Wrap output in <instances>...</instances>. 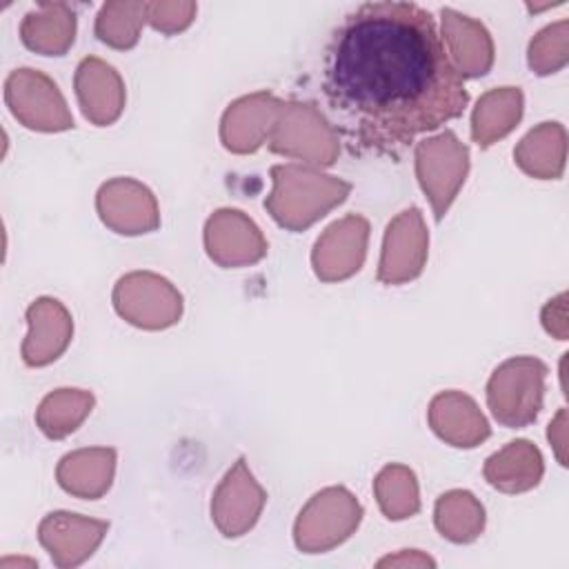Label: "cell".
Listing matches in <instances>:
<instances>
[{
	"mask_svg": "<svg viewBox=\"0 0 569 569\" xmlns=\"http://www.w3.org/2000/svg\"><path fill=\"white\" fill-rule=\"evenodd\" d=\"M322 93L351 153L398 158L420 133L469 104L431 11L416 2H362L333 29Z\"/></svg>",
	"mask_w": 569,
	"mask_h": 569,
	"instance_id": "cell-1",
	"label": "cell"
},
{
	"mask_svg": "<svg viewBox=\"0 0 569 569\" xmlns=\"http://www.w3.org/2000/svg\"><path fill=\"white\" fill-rule=\"evenodd\" d=\"M269 176L273 187L264 198V209L276 224L293 233L316 224L351 193L347 180L309 164H273Z\"/></svg>",
	"mask_w": 569,
	"mask_h": 569,
	"instance_id": "cell-2",
	"label": "cell"
},
{
	"mask_svg": "<svg viewBox=\"0 0 569 569\" xmlns=\"http://www.w3.org/2000/svg\"><path fill=\"white\" fill-rule=\"evenodd\" d=\"M547 365L533 356H513L500 362L487 380V407L498 425L522 429L531 425L545 402Z\"/></svg>",
	"mask_w": 569,
	"mask_h": 569,
	"instance_id": "cell-3",
	"label": "cell"
},
{
	"mask_svg": "<svg viewBox=\"0 0 569 569\" xmlns=\"http://www.w3.org/2000/svg\"><path fill=\"white\" fill-rule=\"evenodd\" d=\"M267 147L309 167H331L340 153V136L313 102L287 100Z\"/></svg>",
	"mask_w": 569,
	"mask_h": 569,
	"instance_id": "cell-4",
	"label": "cell"
},
{
	"mask_svg": "<svg viewBox=\"0 0 569 569\" xmlns=\"http://www.w3.org/2000/svg\"><path fill=\"white\" fill-rule=\"evenodd\" d=\"M416 178L431 204L436 222H442L469 173V147L453 133L440 131L422 138L413 149Z\"/></svg>",
	"mask_w": 569,
	"mask_h": 569,
	"instance_id": "cell-5",
	"label": "cell"
},
{
	"mask_svg": "<svg viewBox=\"0 0 569 569\" xmlns=\"http://www.w3.org/2000/svg\"><path fill=\"white\" fill-rule=\"evenodd\" d=\"M362 513V505L347 487H325L300 509L293 522V542L302 553H325L351 538Z\"/></svg>",
	"mask_w": 569,
	"mask_h": 569,
	"instance_id": "cell-6",
	"label": "cell"
},
{
	"mask_svg": "<svg viewBox=\"0 0 569 569\" xmlns=\"http://www.w3.org/2000/svg\"><path fill=\"white\" fill-rule=\"evenodd\" d=\"M111 302L116 313L147 331H162L180 322L182 318V293L160 273L153 271H129L113 284Z\"/></svg>",
	"mask_w": 569,
	"mask_h": 569,
	"instance_id": "cell-7",
	"label": "cell"
},
{
	"mask_svg": "<svg viewBox=\"0 0 569 569\" xmlns=\"http://www.w3.org/2000/svg\"><path fill=\"white\" fill-rule=\"evenodd\" d=\"M4 104L31 131L58 133L73 129V116L58 84L31 67L13 69L4 80Z\"/></svg>",
	"mask_w": 569,
	"mask_h": 569,
	"instance_id": "cell-8",
	"label": "cell"
},
{
	"mask_svg": "<svg viewBox=\"0 0 569 569\" xmlns=\"http://www.w3.org/2000/svg\"><path fill=\"white\" fill-rule=\"evenodd\" d=\"M429 256V231L418 207H409L389 220L382 238L376 278L382 284H405L416 280Z\"/></svg>",
	"mask_w": 569,
	"mask_h": 569,
	"instance_id": "cell-9",
	"label": "cell"
},
{
	"mask_svg": "<svg viewBox=\"0 0 569 569\" xmlns=\"http://www.w3.org/2000/svg\"><path fill=\"white\" fill-rule=\"evenodd\" d=\"M202 242L209 260L222 269L251 267L269 251L260 227L244 211L231 207H222L207 218Z\"/></svg>",
	"mask_w": 569,
	"mask_h": 569,
	"instance_id": "cell-10",
	"label": "cell"
},
{
	"mask_svg": "<svg viewBox=\"0 0 569 569\" xmlns=\"http://www.w3.org/2000/svg\"><path fill=\"white\" fill-rule=\"evenodd\" d=\"M96 211L100 222L120 236H142L160 227V207L153 191L129 176L100 184Z\"/></svg>",
	"mask_w": 569,
	"mask_h": 569,
	"instance_id": "cell-11",
	"label": "cell"
},
{
	"mask_svg": "<svg viewBox=\"0 0 569 569\" xmlns=\"http://www.w3.org/2000/svg\"><path fill=\"white\" fill-rule=\"evenodd\" d=\"M267 491L240 456L222 476L211 496V520L224 538H240L258 522Z\"/></svg>",
	"mask_w": 569,
	"mask_h": 569,
	"instance_id": "cell-12",
	"label": "cell"
},
{
	"mask_svg": "<svg viewBox=\"0 0 569 569\" xmlns=\"http://www.w3.org/2000/svg\"><path fill=\"white\" fill-rule=\"evenodd\" d=\"M369 220L360 213H349L333 220L313 242L311 269L322 282H340L356 276L367 258Z\"/></svg>",
	"mask_w": 569,
	"mask_h": 569,
	"instance_id": "cell-13",
	"label": "cell"
},
{
	"mask_svg": "<svg viewBox=\"0 0 569 569\" xmlns=\"http://www.w3.org/2000/svg\"><path fill=\"white\" fill-rule=\"evenodd\" d=\"M282 104L284 100L271 91H256L229 102L220 118L222 147L238 156L256 153L269 142Z\"/></svg>",
	"mask_w": 569,
	"mask_h": 569,
	"instance_id": "cell-14",
	"label": "cell"
},
{
	"mask_svg": "<svg viewBox=\"0 0 569 569\" xmlns=\"http://www.w3.org/2000/svg\"><path fill=\"white\" fill-rule=\"evenodd\" d=\"M109 531L107 520L73 511H49L38 525V540L60 569L82 565L100 547Z\"/></svg>",
	"mask_w": 569,
	"mask_h": 569,
	"instance_id": "cell-15",
	"label": "cell"
},
{
	"mask_svg": "<svg viewBox=\"0 0 569 569\" xmlns=\"http://www.w3.org/2000/svg\"><path fill=\"white\" fill-rule=\"evenodd\" d=\"M27 336L22 340V362L27 367H47L56 362L73 338V318L69 309L51 296H40L27 307Z\"/></svg>",
	"mask_w": 569,
	"mask_h": 569,
	"instance_id": "cell-16",
	"label": "cell"
},
{
	"mask_svg": "<svg viewBox=\"0 0 569 569\" xmlns=\"http://www.w3.org/2000/svg\"><path fill=\"white\" fill-rule=\"evenodd\" d=\"M73 89L82 116L96 127L113 124L127 102L124 80L102 58L87 56L78 62L73 76Z\"/></svg>",
	"mask_w": 569,
	"mask_h": 569,
	"instance_id": "cell-17",
	"label": "cell"
},
{
	"mask_svg": "<svg viewBox=\"0 0 569 569\" xmlns=\"http://www.w3.org/2000/svg\"><path fill=\"white\" fill-rule=\"evenodd\" d=\"M440 40L445 44V51L453 69L462 80L480 78L491 71L496 49H493L491 33L480 20L465 16L451 7H442Z\"/></svg>",
	"mask_w": 569,
	"mask_h": 569,
	"instance_id": "cell-18",
	"label": "cell"
},
{
	"mask_svg": "<svg viewBox=\"0 0 569 569\" xmlns=\"http://www.w3.org/2000/svg\"><path fill=\"white\" fill-rule=\"evenodd\" d=\"M431 431L456 449H473L491 436V427L476 400L458 389L440 391L427 409Z\"/></svg>",
	"mask_w": 569,
	"mask_h": 569,
	"instance_id": "cell-19",
	"label": "cell"
},
{
	"mask_svg": "<svg viewBox=\"0 0 569 569\" xmlns=\"http://www.w3.org/2000/svg\"><path fill=\"white\" fill-rule=\"evenodd\" d=\"M113 447H84L69 451L56 467V480L62 491L82 500L102 498L116 476Z\"/></svg>",
	"mask_w": 569,
	"mask_h": 569,
	"instance_id": "cell-20",
	"label": "cell"
},
{
	"mask_svg": "<svg viewBox=\"0 0 569 569\" xmlns=\"http://www.w3.org/2000/svg\"><path fill=\"white\" fill-rule=\"evenodd\" d=\"M482 476L489 487L502 493H525L540 485L545 460L531 440L518 438L485 460Z\"/></svg>",
	"mask_w": 569,
	"mask_h": 569,
	"instance_id": "cell-21",
	"label": "cell"
},
{
	"mask_svg": "<svg viewBox=\"0 0 569 569\" xmlns=\"http://www.w3.org/2000/svg\"><path fill=\"white\" fill-rule=\"evenodd\" d=\"M76 11L67 2H40L20 22L22 44L40 56H64L76 40Z\"/></svg>",
	"mask_w": 569,
	"mask_h": 569,
	"instance_id": "cell-22",
	"label": "cell"
},
{
	"mask_svg": "<svg viewBox=\"0 0 569 569\" xmlns=\"http://www.w3.org/2000/svg\"><path fill=\"white\" fill-rule=\"evenodd\" d=\"M513 162L536 180H558L567 162V131L560 122H540L513 149Z\"/></svg>",
	"mask_w": 569,
	"mask_h": 569,
	"instance_id": "cell-23",
	"label": "cell"
},
{
	"mask_svg": "<svg viewBox=\"0 0 569 569\" xmlns=\"http://www.w3.org/2000/svg\"><path fill=\"white\" fill-rule=\"evenodd\" d=\"M525 111V96L518 87H496L485 91L471 111V140L487 149L509 136Z\"/></svg>",
	"mask_w": 569,
	"mask_h": 569,
	"instance_id": "cell-24",
	"label": "cell"
},
{
	"mask_svg": "<svg viewBox=\"0 0 569 569\" xmlns=\"http://www.w3.org/2000/svg\"><path fill=\"white\" fill-rule=\"evenodd\" d=\"M93 405L96 398L87 389H53L40 400L36 409V425L49 440H62L89 418Z\"/></svg>",
	"mask_w": 569,
	"mask_h": 569,
	"instance_id": "cell-25",
	"label": "cell"
},
{
	"mask_svg": "<svg viewBox=\"0 0 569 569\" xmlns=\"http://www.w3.org/2000/svg\"><path fill=\"white\" fill-rule=\"evenodd\" d=\"M433 525L445 540L469 545L485 529V507L467 489L445 491L433 505Z\"/></svg>",
	"mask_w": 569,
	"mask_h": 569,
	"instance_id": "cell-26",
	"label": "cell"
},
{
	"mask_svg": "<svg viewBox=\"0 0 569 569\" xmlns=\"http://www.w3.org/2000/svg\"><path fill=\"white\" fill-rule=\"evenodd\" d=\"M373 496L387 520H407L420 511L418 478L407 465H385L373 478Z\"/></svg>",
	"mask_w": 569,
	"mask_h": 569,
	"instance_id": "cell-27",
	"label": "cell"
},
{
	"mask_svg": "<svg viewBox=\"0 0 569 569\" xmlns=\"http://www.w3.org/2000/svg\"><path fill=\"white\" fill-rule=\"evenodd\" d=\"M144 7L147 2H138V0L104 2L96 16V24H93L96 38L118 51L133 49L140 40L142 24H147Z\"/></svg>",
	"mask_w": 569,
	"mask_h": 569,
	"instance_id": "cell-28",
	"label": "cell"
},
{
	"mask_svg": "<svg viewBox=\"0 0 569 569\" xmlns=\"http://www.w3.org/2000/svg\"><path fill=\"white\" fill-rule=\"evenodd\" d=\"M569 62V20L540 29L527 49V64L536 76L558 73Z\"/></svg>",
	"mask_w": 569,
	"mask_h": 569,
	"instance_id": "cell-29",
	"label": "cell"
},
{
	"mask_svg": "<svg viewBox=\"0 0 569 569\" xmlns=\"http://www.w3.org/2000/svg\"><path fill=\"white\" fill-rule=\"evenodd\" d=\"M198 13V4L191 0H153L144 7V20L151 29L176 36L184 31Z\"/></svg>",
	"mask_w": 569,
	"mask_h": 569,
	"instance_id": "cell-30",
	"label": "cell"
},
{
	"mask_svg": "<svg viewBox=\"0 0 569 569\" xmlns=\"http://www.w3.org/2000/svg\"><path fill=\"white\" fill-rule=\"evenodd\" d=\"M542 327L549 336L558 340H567L569 336V322H567V293H558L556 298L547 300V305L540 311Z\"/></svg>",
	"mask_w": 569,
	"mask_h": 569,
	"instance_id": "cell-31",
	"label": "cell"
},
{
	"mask_svg": "<svg viewBox=\"0 0 569 569\" xmlns=\"http://www.w3.org/2000/svg\"><path fill=\"white\" fill-rule=\"evenodd\" d=\"M547 438H549V445L553 447L558 462L562 467H567V453H565V449H567V411L565 409H560L556 413V418L551 420V425L547 429Z\"/></svg>",
	"mask_w": 569,
	"mask_h": 569,
	"instance_id": "cell-32",
	"label": "cell"
},
{
	"mask_svg": "<svg viewBox=\"0 0 569 569\" xmlns=\"http://www.w3.org/2000/svg\"><path fill=\"white\" fill-rule=\"evenodd\" d=\"M436 567V560L420 553V549H402L398 556H387L376 562V567Z\"/></svg>",
	"mask_w": 569,
	"mask_h": 569,
	"instance_id": "cell-33",
	"label": "cell"
}]
</instances>
